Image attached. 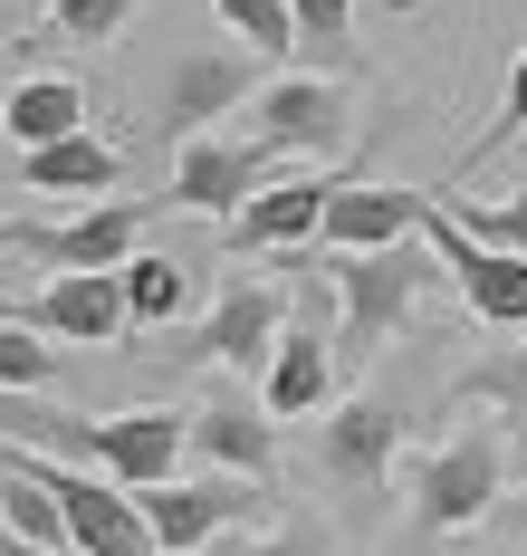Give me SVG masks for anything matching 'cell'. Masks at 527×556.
<instances>
[{
	"instance_id": "cell-5",
	"label": "cell",
	"mask_w": 527,
	"mask_h": 556,
	"mask_svg": "<svg viewBox=\"0 0 527 556\" xmlns=\"http://www.w3.org/2000/svg\"><path fill=\"white\" fill-rule=\"evenodd\" d=\"M240 135L259 144V154H279V164H317V154H346L355 135V97L346 77H259V97L240 106Z\"/></svg>"
},
{
	"instance_id": "cell-4",
	"label": "cell",
	"mask_w": 527,
	"mask_h": 556,
	"mask_svg": "<svg viewBox=\"0 0 527 556\" xmlns=\"http://www.w3.org/2000/svg\"><path fill=\"white\" fill-rule=\"evenodd\" d=\"M249 97H259V58L240 49V39H202V49H182L173 67L154 77V115H144V125H154L164 154H182L192 135H211V125L240 115Z\"/></svg>"
},
{
	"instance_id": "cell-3",
	"label": "cell",
	"mask_w": 527,
	"mask_h": 556,
	"mask_svg": "<svg viewBox=\"0 0 527 556\" xmlns=\"http://www.w3.org/2000/svg\"><path fill=\"white\" fill-rule=\"evenodd\" d=\"M403 442H412V403H403V393H355V403H326V413H317L307 460H317V480L346 490L355 508H384Z\"/></svg>"
},
{
	"instance_id": "cell-16",
	"label": "cell",
	"mask_w": 527,
	"mask_h": 556,
	"mask_svg": "<svg viewBox=\"0 0 527 556\" xmlns=\"http://www.w3.org/2000/svg\"><path fill=\"white\" fill-rule=\"evenodd\" d=\"M125 182V154L106 135H59V144H39V154H20V192H59V202H116Z\"/></svg>"
},
{
	"instance_id": "cell-2",
	"label": "cell",
	"mask_w": 527,
	"mask_h": 556,
	"mask_svg": "<svg viewBox=\"0 0 527 556\" xmlns=\"http://www.w3.org/2000/svg\"><path fill=\"white\" fill-rule=\"evenodd\" d=\"M509 500V432L499 422H461L412 460V528L422 538H461Z\"/></svg>"
},
{
	"instance_id": "cell-12",
	"label": "cell",
	"mask_w": 527,
	"mask_h": 556,
	"mask_svg": "<svg viewBox=\"0 0 527 556\" xmlns=\"http://www.w3.org/2000/svg\"><path fill=\"white\" fill-rule=\"evenodd\" d=\"M336 182H346V173H279L269 192H249L231 212V250H249V260H307Z\"/></svg>"
},
{
	"instance_id": "cell-17",
	"label": "cell",
	"mask_w": 527,
	"mask_h": 556,
	"mask_svg": "<svg viewBox=\"0 0 527 556\" xmlns=\"http://www.w3.org/2000/svg\"><path fill=\"white\" fill-rule=\"evenodd\" d=\"M0 135H10V154H39V144H59V135H87V87H77V77H10Z\"/></svg>"
},
{
	"instance_id": "cell-7",
	"label": "cell",
	"mask_w": 527,
	"mask_h": 556,
	"mask_svg": "<svg viewBox=\"0 0 527 556\" xmlns=\"http://www.w3.org/2000/svg\"><path fill=\"white\" fill-rule=\"evenodd\" d=\"M288 288L279 278H231L221 298H211V317L182 336L173 355L182 365H231V375H269V345H279V327H288Z\"/></svg>"
},
{
	"instance_id": "cell-27",
	"label": "cell",
	"mask_w": 527,
	"mask_h": 556,
	"mask_svg": "<svg viewBox=\"0 0 527 556\" xmlns=\"http://www.w3.org/2000/svg\"><path fill=\"white\" fill-rule=\"evenodd\" d=\"M489 528H499L509 547H527V480H518V490H509V500H499V508H489Z\"/></svg>"
},
{
	"instance_id": "cell-15",
	"label": "cell",
	"mask_w": 527,
	"mask_h": 556,
	"mask_svg": "<svg viewBox=\"0 0 527 556\" xmlns=\"http://www.w3.org/2000/svg\"><path fill=\"white\" fill-rule=\"evenodd\" d=\"M422 212L432 192H403V182H336L326 192V222H317V250H394V240H422Z\"/></svg>"
},
{
	"instance_id": "cell-28",
	"label": "cell",
	"mask_w": 527,
	"mask_h": 556,
	"mask_svg": "<svg viewBox=\"0 0 527 556\" xmlns=\"http://www.w3.org/2000/svg\"><path fill=\"white\" fill-rule=\"evenodd\" d=\"M0 556H49V547H29V538H10V528H0Z\"/></svg>"
},
{
	"instance_id": "cell-19",
	"label": "cell",
	"mask_w": 527,
	"mask_h": 556,
	"mask_svg": "<svg viewBox=\"0 0 527 556\" xmlns=\"http://www.w3.org/2000/svg\"><path fill=\"white\" fill-rule=\"evenodd\" d=\"M0 528H10V538H29V547H49V556H67V518H59V500L39 490V470H29L10 442H0Z\"/></svg>"
},
{
	"instance_id": "cell-14",
	"label": "cell",
	"mask_w": 527,
	"mask_h": 556,
	"mask_svg": "<svg viewBox=\"0 0 527 556\" xmlns=\"http://www.w3.org/2000/svg\"><path fill=\"white\" fill-rule=\"evenodd\" d=\"M422 240H432V260H441V269L461 278V298H470V317H479V327H509V336H527V260H499V250L461 240L441 202L422 212Z\"/></svg>"
},
{
	"instance_id": "cell-13",
	"label": "cell",
	"mask_w": 527,
	"mask_h": 556,
	"mask_svg": "<svg viewBox=\"0 0 527 556\" xmlns=\"http://www.w3.org/2000/svg\"><path fill=\"white\" fill-rule=\"evenodd\" d=\"M182 451H202L221 480H279V422L259 413V393H211L182 413Z\"/></svg>"
},
{
	"instance_id": "cell-26",
	"label": "cell",
	"mask_w": 527,
	"mask_h": 556,
	"mask_svg": "<svg viewBox=\"0 0 527 556\" xmlns=\"http://www.w3.org/2000/svg\"><path fill=\"white\" fill-rule=\"evenodd\" d=\"M518 135H527V49H518V67H509V87H499V115H489V135H479L461 164H451V182H461V173H479L499 144H518Z\"/></svg>"
},
{
	"instance_id": "cell-25",
	"label": "cell",
	"mask_w": 527,
	"mask_h": 556,
	"mask_svg": "<svg viewBox=\"0 0 527 556\" xmlns=\"http://www.w3.org/2000/svg\"><path fill=\"white\" fill-rule=\"evenodd\" d=\"M211 10L231 20V39H240L249 58H259V67L297 49V39H288V0H211Z\"/></svg>"
},
{
	"instance_id": "cell-10",
	"label": "cell",
	"mask_w": 527,
	"mask_h": 556,
	"mask_svg": "<svg viewBox=\"0 0 527 556\" xmlns=\"http://www.w3.org/2000/svg\"><path fill=\"white\" fill-rule=\"evenodd\" d=\"M144 212H154V202H87L77 222H10V250H20V260H49L59 278L125 269L134 240H144Z\"/></svg>"
},
{
	"instance_id": "cell-24",
	"label": "cell",
	"mask_w": 527,
	"mask_h": 556,
	"mask_svg": "<svg viewBox=\"0 0 527 556\" xmlns=\"http://www.w3.org/2000/svg\"><path fill=\"white\" fill-rule=\"evenodd\" d=\"M202 556H326V518H279V528H231Z\"/></svg>"
},
{
	"instance_id": "cell-23",
	"label": "cell",
	"mask_w": 527,
	"mask_h": 556,
	"mask_svg": "<svg viewBox=\"0 0 527 556\" xmlns=\"http://www.w3.org/2000/svg\"><path fill=\"white\" fill-rule=\"evenodd\" d=\"M49 384H59V345L0 317V393H49Z\"/></svg>"
},
{
	"instance_id": "cell-9",
	"label": "cell",
	"mask_w": 527,
	"mask_h": 556,
	"mask_svg": "<svg viewBox=\"0 0 527 556\" xmlns=\"http://www.w3.org/2000/svg\"><path fill=\"white\" fill-rule=\"evenodd\" d=\"M279 182V154H259L249 135H192L173 154V173H164V212H211V222H231L249 192H269Z\"/></svg>"
},
{
	"instance_id": "cell-21",
	"label": "cell",
	"mask_w": 527,
	"mask_h": 556,
	"mask_svg": "<svg viewBox=\"0 0 527 556\" xmlns=\"http://www.w3.org/2000/svg\"><path fill=\"white\" fill-rule=\"evenodd\" d=\"M432 202L451 212V230H461V240L499 250V260H527V192H509V202H470V192H432Z\"/></svg>"
},
{
	"instance_id": "cell-20",
	"label": "cell",
	"mask_w": 527,
	"mask_h": 556,
	"mask_svg": "<svg viewBox=\"0 0 527 556\" xmlns=\"http://www.w3.org/2000/svg\"><path fill=\"white\" fill-rule=\"evenodd\" d=\"M116 288H125V327H173L182 307H192V269L164 260V250H134L116 269Z\"/></svg>"
},
{
	"instance_id": "cell-22",
	"label": "cell",
	"mask_w": 527,
	"mask_h": 556,
	"mask_svg": "<svg viewBox=\"0 0 527 556\" xmlns=\"http://www.w3.org/2000/svg\"><path fill=\"white\" fill-rule=\"evenodd\" d=\"M49 20V39H67V49H106V39H125V20L144 10V0H39Z\"/></svg>"
},
{
	"instance_id": "cell-6",
	"label": "cell",
	"mask_w": 527,
	"mask_h": 556,
	"mask_svg": "<svg viewBox=\"0 0 527 556\" xmlns=\"http://www.w3.org/2000/svg\"><path fill=\"white\" fill-rule=\"evenodd\" d=\"M144 528H154V547L164 556H202L211 538H231V528H259L269 518V490L259 480H221V470H202V480H164V490H144Z\"/></svg>"
},
{
	"instance_id": "cell-11",
	"label": "cell",
	"mask_w": 527,
	"mask_h": 556,
	"mask_svg": "<svg viewBox=\"0 0 527 556\" xmlns=\"http://www.w3.org/2000/svg\"><path fill=\"white\" fill-rule=\"evenodd\" d=\"M0 317H20L29 336L49 345H125V288L116 269H87V278H49L39 298H0Z\"/></svg>"
},
{
	"instance_id": "cell-1",
	"label": "cell",
	"mask_w": 527,
	"mask_h": 556,
	"mask_svg": "<svg viewBox=\"0 0 527 556\" xmlns=\"http://www.w3.org/2000/svg\"><path fill=\"white\" fill-rule=\"evenodd\" d=\"M441 278L432 240H394V250H336L326 260V298H336V365L384 355L394 327H412L422 288Z\"/></svg>"
},
{
	"instance_id": "cell-29",
	"label": "cell",
	"mask_w": 527,
	"mask_h": 556,
	"mask_svg": "<svg viewBox=\"0 0 527 556\" xmlns=\"http://www.w3.org/2000/svg\"><path fill=\"white\" fill-rule=\"evenodd\" d=\"M0 250H10V222H0Z\"/></svg>"
},
{
	"instance_id": "cell-8",
	"label": "cell",
	"mask_w": 527,
	"mask_h": 556,
	"mask_svg": "<svg viewBox=\"0 0 527 556\" xmlns=\"http://www.w3.org/2000/svg\"><path fill=\"white\" fill-rule=\"evenodd\" d=\"M336 403V336H326V298L307 288L288 307V327L269 345V375H259V413L269 422H317Z\"/></svg>"
},
{
	"instance_id": "cell-18",
	"label": "cell",
	"mask_w": 527,
	"mask_h": 556,
	"mask_svg": "<svg viewBox=\"0 0 527 556\" xmlns=\"http://www.w3.org/2000/svg\"><path fill=\"white\" fill-rule=\"evenodd\" d=\"M451 403H489L499 432H509V460H527V336L499 345V355H479L461 384H451Z\"/></svg>"
}]
</instances>
